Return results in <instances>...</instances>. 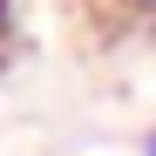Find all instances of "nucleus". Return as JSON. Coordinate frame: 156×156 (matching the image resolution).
<instances>
[{
    "instance_id": "obj_1",
    "label": "nucleus",
    "mask_w": 156,
    "mask_h": 156,
    "mask_svg": "<svg viewBox=\"0 0 156 156\" xmlns=\"http://www.w3.org/2000/svg\"><path fill=\"white\" fill-rule=\"evenodd\" d=\"M122 14L136 20V27H156V0H122Z\"/></svg>"
},
{
    "instance_id": "obj_2",
    "label": "nucleus",
    "mask_w": 156,
    "mask_h": 156,
    "mask_svg": "<svg viewBox=\"0 0 156 156\" xmlns=\"http://www.w3.org/2000/svg\"><path fill=\"white\" fill-rule=\"evenodd\" d=\"M7 48H14V0H0V61H7Z\"/></svg>"
},
{
    "instance_id": "obj_3",
    "label": "nucleus",
    "mask_w": 156,
    "mask_h": 156,
    "mask_svg": "<svg viewBox=\"0 0 156 156\" xmlns=\"http://www.w3.org/2000/svg\"><path fill=\"white\" fill-rule=\"evenodd\" d=\"M143 156H156V136H143Z\"/></svg>"
}]
</instances>
